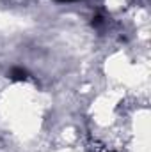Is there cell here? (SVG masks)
<instances>
[{"label":"cell","mask_w":151,"mask_h":152,"mask_svg":"<svg viewBox=\"0 0 151 152\" xmlns=\"http://www.w3.org/2000/svg\"><path fill=\"white\" fill-rule=\"evenodd\" d=\"M57 2H73V0H57Z\"/></svg>","instance_id":"obj_2"},{"label":"cell","mask_w":151,"mask_h":152,"mask_svg":"<svg viewBox=\"0 0 151 152\" xmlns=\"http://www.w3.org/2000/svg\"><path fill=\"white\" fill-rule=\"evenodd\" d=\"M11 78L16 80V81H23V80L29 78V73L25 69H21V67H13L11 69Z\"/></svg>","instance_id":"obj_1"}]
</instances>
